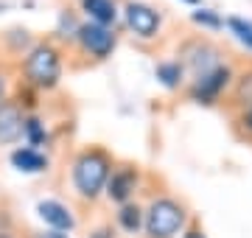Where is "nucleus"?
<instances>
[{
  "label": "nucleus",
  "instance_id": "obj_7",
  "mask_svg": "<svg viewBox=\"0 0 252 238\" xmlns=\"http://www.w3.org/2000/svg\"><path fill=\"white\" fill-rule=\"evenodd\" d=\"M26 129V115L17 104H0V146L17 143Z\"/></svg>",
  "mask_w": 252,
  "mask_h": 238
},
{
  "label": "nucleus",
  "instance_id": "obj_18",
  "mask_svg": "<svg viewBox=\"0 0 252 238\" xmlns=\"http://www.w3.org/2000/svg\"><path fill=\"white\" fill-rule=\"evenodd\" d=\"M23 135L31 140V146H39L42 138H45V129H42V123H39L36 118H26V129H23Z\"/></svg>",
  "mask_w": 252,
  "mask_h": 238
},
{
  "label": "nucleus",
  "instance_id": "obj_2",
  "mask_svg": "<svg viewBox=\"0 0 252 238\" xmlns=\"http://www.w3.org/2000/svg\"><path fill=\"white\" fill-rule=\"evenodd\" d=\"M185 219H188V213L180 202L171 196H160L143 213V230L149 238H174L185 227Z\"/></svg>",
  "mask_w": 252,
  "mask_h": 238
},
{
  "label": "nucleus",
  "instance_id": "obj_6",
  "mask_svg": "<svg viewBox=\"0 0 252 238\" xmlns=\"http://www.w3.org/2000/svg\"><path fill=\"white\" fill-rule=\"evenodd\" d=\"M126 26L132 28V34L140 39H154L160 34V26H162V17L160 11L146 6V3H126Z\"/></svg>",
  "mask_w": 252,
  "mask_h": 238
},
{
  "label": "nucleus",
  "instance_id": "obj_25",
  "mask_svg": "<svg viewBox=\"0 0 252 238\" xmlns=\"http://www.w3.org/2000/svg\"><path fill=\"white\" fill-rule=\"evenodd\" d=\"M185 3H199V0H185Z\"/></svg>",
  "mask_w": 252,
  "mask_h": 238
},
{
  "label": "nucleus",
  "instance_id": "obj_14",
  "mask_svg": "<svg viewBox=\"0 0 252 238\" xmlns=\"http://www.w3.org/2000/svg\"><path fill=\"white\" fill-rule=\"evenodd\" d=\"M118 224L126 230V233H137L143 227V210L137 205H124L121 213H118Z\"/></svg>",
  "mask_w": 252,
  "mask_h": 238
},
{
  "label": "nucleus",
  "instance_id": "obj_4",
  "mask_svg": "<svg viewBox=\"0 0 252 238\" xmlns=\"http://www.w3.org/2000/svg\"><path fill=\"white\" fill-rule=\"evenodd\" d=\"M230 82H233V70H230L227 64H219L210 73H202V76L193 79L190 95H193V101H199V104H216V98L230 87Z\"/></svg>",
  "mask_w": 252,
  "mask_h": 238
},
{
  "label": "nucleus",
  "instance_id": "obj_1",
  "mask_svg": "<svg viewBox=\"0 0 252 238\" xmlns=\"http://www.w3.org/2000/svg\"><path fill=\"white\" fill-rule=\"evenodd\" d=\"M112 174V160H109L101 149H87L76 157L73 163V185L84 199H95Z\"/></svg>",
  "mask_w": 252,
  "mask_h": 238
},
{
  "label": "nucleus",
  "instance_id": "obj_11",
  "mask_svg": "<svg viewBox=\"0 0 252 238\" xmlns=\"http://www.w3.org/2000/svg\"><path fill=\"white\" fill-rule=\"evenodd\" d=\"M11 165L20 168V171H26V174H39V171L48 168V157L31 146H20L11 151Z\"/></svg>",
  "mask_w": 252,
  "mask_h": 238
},
{
  "label": "nucleus",
  "instance_id": "obj_9",
  "mask_svg": "<svg viewBox=\"0 0 252 238\" xmlns=\"http://www.w3.org/2000/svg\"><path fill=\"white\" fill-rule=\"evenodd\" d=\"M36 213L39 219L45 221L51 230H59V233H70L76 227V219H73L70 208H64L62 202H54V199H45L36 205Z\"/></svg>",
  "mask_w": 252,
  "mask_h": 238
},
{
  "label": "nucleus",
  "instance_id": "obj_10",
  "mask_svg": "<svg viewBox=\"0 0 252 238\" xmlns=\"http://www.w3.org/2000/svg\"><path fill=\"white\" fill-rule=\"evenodd\" d=\"M182 56H185V64L193 70V79L202 76V73H210L213 67H219L216 51L210 45H205V42H190V45L182 51Z\"/></svg>",
  "mask_w": 252,
  "mask_h": 238
},
{
  "label": "nucleus",
  "instance_id": "obj_3",
  "mask_svg": "<svg viewBox=\"0 0 252 238\" xmlns=\"http://www.w3.org/2000/svg\"><path fill=\"white\" fill-rule=\"evenodd\" d=\"M26 76L28 82L36 84V87H42V90H51L59 84V76H62V59H59V51L54 45H36L28 51L26 56Z\"/></svg>",
  "mask_w": 252,
  "mask_h": 238
},
{
  "label": "nucleus",
  "instance_id": "obj_19",
  "mask_svg": "<svg viewBox=\"0 0 252 238\" xmlns=\"http://www.w3.org/2000/svg\"><path fill=\"white\" fill-rule=\"evenodd\" d=\"M79 28H81V23L73 20L70 11H62V14H59V34H62V37H64V31H70V39H76L79 37Z\"/></svg>",
  "mask_w": 252,
  "mask_h": 238
},
{
  "label": "nucleus",
  "instance_id": "obj_24",
  "mask_svg": "<svg viewBox=\"0 0 252 238\" xmlns=\"http://www.w3.org/2000/svg\"><path fill=\"white\" fill-rule=\"evenodd\" d=\"M0 238H11V236H6V233H0Z\"/></svg>",
  "mask_w": 252,
  "mask_h": 238
},
{
  "label": "nucleus",
  "instance_id": "obj_16",
  "mask_svg": "<svg viewBox=\"0 0 252 238\" xmlns=\"http://www.w3.org/2000/svg\"><path fill=\"white\" fill-rule=\"evenodd\" d=\"M233 98H235V104H241V107H250V104H252V70L235 79Z\"/></svg>",
  "mask_w": 252,
  "mask_h": 238
},
{
  "label": "nucleus",
  "instance_id": "obj_8",
  "mask_svg": "<svg viewBox=\"0 0 252 238\" xmlns=\"http://www.w3.org/2000/svg\"><path fill=\"white\" fill-rule=\"evenodd\" d=\"M137 188V171L135 168H129V165H124V168H115L112 174H109L107 179V196L112 202H121V205H126V199L135 193Z\"/></svg>",
  "mask_w": 252,
  "mask_h": 238
},
{
  "label": "nucleus",
  "instance_id": "obj_20",
  "mask_svg": "<svg viewBox=\"0 0 252 238\" xmlns=\"http://www.w3.org/2000/svg\"><path fill=\"white\" fill-rule=\"evenodd\" d=\"M241 123H244V129H247V135H252V104H250V107H244Z\"/></svg>",
  "mask_w": 252,
  "mask_h": 238
},
{
  "label": "nucleus",
  "instance_id": "obj_15",
  "mask_svg": "<svg viewBox=\"0 0 252 238\" xmlns=\"http://www.w3.org/2000/svg\"><path fill=\"white\" fill-rule=\"evenodd\" d=\"M227 23V28L235 34V39L241 42V45H247L252 51V23L250 20H241V17H230V20H224Z\"/></svg>",
  "mask_w": 252,
  "mask_h": 238
},
{
  "label": "nucleus",
  "instance_id": "obj_17",
  "mask_svg": "<svg viewBox=\"0 0 252 238\" xmlns=\"http://www.w3.org/2000/svg\"><path fill=\"white\" fill-rule=\"evenodd\" d=\"M190 20H193L196 26H202V28H210V31H219V28H224V20L219 17L213 9H196L193 14H190Z\"/></svg>",
  "mask_w": 252,
  "mask_h": 238
},
{
  "label": "nucleus",
  "instance_id": "obj_22",
  "mask_svg": "<svg viewBox=\"0 0 252 238\" xmlns=\"http://www.w3.org/2000/svg\"><path fill=\"white\" fill-rule=\"evenodd\" d=\"M182 238H205V233H202V230H196V227H193V230H188V233H185V236H182Z\"/></svg>",
  "mask_w": 252,
  "mask_h": 238
},
{
  "label": "nucleus",
  "instance_id": "obj_21",
  "mask_svg": "<svg viewBox=\"0 0 252 238\" xmlns=\"http://www.w3.org/2000/svg\"><path fill=\"white\" fill-rule=\"evenodd\" d=\"M39 238H67V233H59V230H42Z\"/></svg>",
  "mask_w": 252,
  "mask_h": 238
},
{
  "label": "nucleus",
  "instance_id": "obj_5",
  "mask_svg": "<svg viewBox=\"0 0 252 238\" xmlns=\"http://www.w3.org/2000/svg\"><path fill=\"white\" fill-rule=\"evenodd\" d=\"M76 39H79V45L84 48L90 56H95V59H107V56L115 51V45H118L112 28L98 26V23H81L79 37Z\"/></svg>",
  "mask_w": 252,
  "mask_h": 238
},
{
  "label": "nucleus",
  "instance_id": "obj_12",
  "mask_svg": "<svg viewBox=\"0 0 252 238\" xmlns=\"http://www.w3.org/2000/svg\"><path fill=\"white\" fill-rule=\"evenodd\" d=\"M81 9L90 17V23H98V26H109L118 17L115 0H81Z\"/></svg>",
  "mask_w": 252,
  "mask_h": 238
},
{
  "label": "nucleus",
  "instance_id": "obj_13",
  "mask_svg": "<svg viewBox=\"0 0 252 238\" xmlns=\"http://www.w3.org/2000/svg\"><path fill=\"white\" fill-rule=\"evenodd\" d=\"M182 76H185V64L182 62H160L157 64V79H160L162 87H168V90H177L182 84Z\"/></svg>",
  "mask_w": 252,
  "mask_h": 238
},
{
  "label": "nucleus",
  "instance_id": "obj_23",
  "mask_svg": "<svg viewBox=\"0 0 252 238\" xmlns=\"http://www.w3.org/2000/svg\"><path fill=\"white\" fill-rule=\"evenodd\" d=\"M3 95H6V82H3V76H0V104H3Z\"/></svg>",
  "mask_w": 252,
  "mask_h": 238
}]
</instances>
